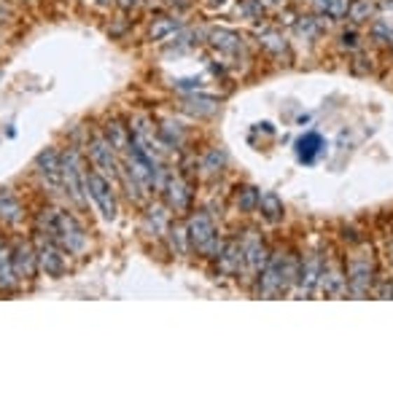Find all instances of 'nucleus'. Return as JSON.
<instances>
[{
  "label": "nucleus",
  "mask_w": 393,
  "mask_h": 395,
  "mask_svg": "<svg viewBox=\"0 0 393 395\" xmlns=\"http://www.w3.org/2000/svg\"><path fill=\"white\" fill-rule=\"evenodd\" d=\"M41 264H43V269H49L52 275L60 272V258H57V253H54V247L43 245V242H41Z\"/></svg>",
  "instance_id": "f03ea898"
},
{
  "label": "nucleus",
  "mask_w": 393,
  "mask_h": 395,
  "mask_svg": "<svg viewBox=\"0 0 393 395\" xmlns=\"http://www.w3.org/2000/svg\"><path fill=\"white\" fill-rule=\"evenodd\" d=\"M89 191H92V196L97 199V205L103 207L105 218H113V215H116V205H113L111 189H108V183H105L103 178H97V175H89Z\"/></svg>",
  "instance_id": "f257e3e1"
},
{
  "label": "nucleus",
  "mask_w": 393,
  "mask_h": 395,
  "mask_svg": "<svg viewBox=\"0 0 393 395\" xmlns=\"http://www.w3.org/2000/svg\"><path fill=\"white\" fill-rule=\"evenodd\" d=\"M11 264L6 258V250H0V288H11Z\"/></svg>",
  "instance_id": "7ed1b4c3"
}]
</instances>
